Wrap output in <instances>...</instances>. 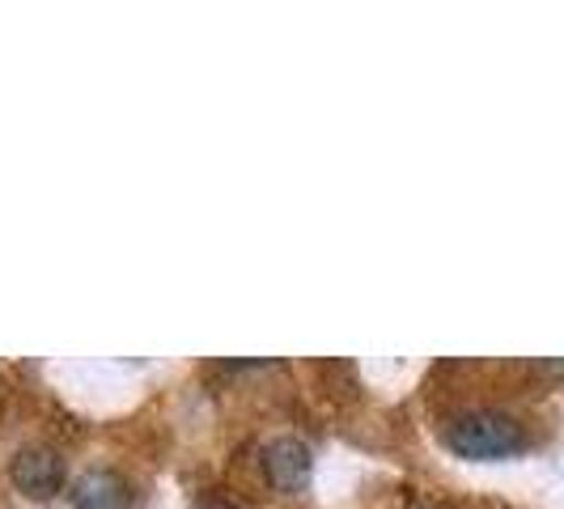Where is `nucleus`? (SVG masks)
<instances>
[{"label": "nucleus", "mask_w": 564, "mask_h": 509, "mask_svg": "<svg viewBox=\"0 0 564 509\" xmlns=\"http://www.w3.org/2000/svg\"><path fill=\"white\" fill-rule=\"evenodd\" d=\"M9 476L18 484V492H26L34 501H47L64 488V458L52 446H26V451H18Z\"/></svg>", "instance_id": "3"}, {"label": "nucleus", "mask_w": 564, "mask_h": 509, "mask_svg": "<svg viewBox=\"0 0 564 509\" xmlns=\"http://www.w3.org/2000/svg\"><path fill=\"white\" fill-rule=\"evenodd\" d=\"M446 451L471 463H501L527 451V424L501 408H463L458 416L442 424Z\"/></svg>", "instance_id": "1"}, {"label": "nucleus", "mask_w": 564, "mask_h": 509, "mask_svg": "<svg viewBox=\"0 0 564 509\" xmlns=\"http://www.w3.org/2000/svg\"><path fill=\"white\" fill-rule=\"evenodd\" d=\"M73 509H132V484L111 467H89L68 492Z\"/></svg>", "instance_id": "4"}, {"label": "nucleus", "mask_w": 564, "mask_h": 509, "mask_svg": "<svg viewBox=\"0 0 564 509\" xmlns=\"http://www.w3.org/2000/svg\"><path fill=\"white\" fill-rule=\"evenodd\" d=\"M314 472V454L302 437H276L263 446V476L276 492H289L297 497L306 484H311Z\"/></svg>", "instance_id": "2"}, {"label": "nucleus", "mask_w": 564, "mask_h": 509, "mask_svg": "<svg viewBox=\"0 0 564 509\" xmlns=\"http://www.w3.org/2000/svg\"><path fill=\"white\" fill-rule=\"evenodd\" d=\"M196 509H238L229 497H221V492H208V497H199V506Z\"/></svg>", "instance_id": "5"}]
</instances>
